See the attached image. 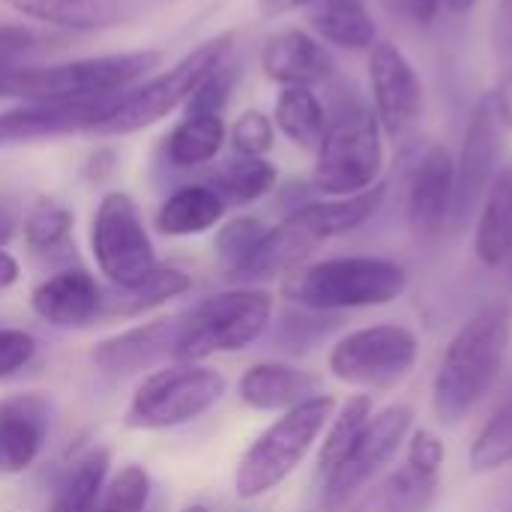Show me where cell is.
Segmentation results:
<instances>
[{
    "label": "cell",
    "mask_w": 512,
    "mask_h": 512,
    "mask_svg": "<svg viewBox=\"0 0 512 512\" xmlns=\"http://www.w3.org/2000/svg\"><path fill=\"white\" fill-rule=\"evenodd\" d=\"M90 252L99 273L114 288H132L159 267L153 240L132 195L114 189L99 198L90 219Z\"/></svg>",
    "instance_id": "cell-9"
},
{
    "label": "cell",
    "mask_w": 512,
    "mask_h": 512,
    "mask_svg": "<svg viewBox=\"0 0 512 512\" xmlns=\"http://www.w3.org/2000/svg\"><path fill=\"white\" fill-rule=\"evenodd\" d=\"M36 354V339L24 330H0V378L24 369Z\"/></svg>",
    "instance_id": "cell-38"
},
{
    "label": "cell",
    "mask_w": 512,
    "mask_h": 512,
    "mask_svg": "<svg viewBox=\"0 0 512 512\" xmlns=\"http://www.w3.org/2000/svg\"><path fill=\"white\" fill-rule=\"evenodd\" d=\"M414 426V411L408 405H390L366 423L351 453L324 477V504L327 510L348 507L399 453Z\"/></svg>",
    "instance_id": "cell-11"
},
{
    "label": "cell",
    "mask_w": 512,
    "mask_h": 512,
    "mask_svg": "<svg viewBox=\"0 0 512 512\" xmlns=\"http://www.w3.org/2000/svg\"><path fill=\"white\" fill-rule=\"evenodd\" d=\"M477 3H480V0H444V9H447L450 15H468Z\"/></svg>",
    "instance_id": "cell-47"
},
{
    "label": "cell",
    "mask_w": 512,
    "mask_h": 512,
    "mask_svg": "<svg viewBox=\"0 0 512 512\" xmlns=\"http://www.w3.org/2000/svg\"><path fill=\"white\" fill-rule=\"evenodd\" d=\"M183 318H159L132 330H123L93 348V366L105 375H126L150 369L165 357H174Z\"/></svg>",
    "instance_id": "cell-19"
},
{
    "label": "cell",
    "mask_w": 512,
    "mask_h": 512,
    "mask_svg": "<svg viewBox=\"0 0 512 512\" xmlns=\"http://www.w3.org/2000/svg\"><path fill=\"white\" fill-rule=\"evenodd\" d=\"M324 393V378L285 363H258L240 378V399L255 411H291Z\"/></svg>",
    "instance_id": "cell-20"
},
{
    "label": "cell",
    "mask_w": 512,
    "mask_h": 512,
    "mask_svg": "<svg viewBox=\"0 0 512 512\" xmlns=\"http://www.w3.org/2000/svg\"><path fill=\"white\" fill-rule=\"evenodd\" d=\"M30 306L51 327H84L102 318L105 291L87 270H60L33 288Z\"/></svg>",
    "instance_id": "cell-18"
},
{
    "label": "cell",
    "mask_w": 512,
    "mask_h": 512,
    "mask_svg": "<svg viewBox=\"0 0 512 512\" xmlns=\"http://www.w3.org/2000/svg\"><path fill=\"white\" fill-rule=\"evenodd\" d=\"M438 483L441 474H429L405 462L375 486H366L345 512H426L438 495Z\"/></svg>",
    "instance_id": "cell-22"
},
{
    "label": "cell",
    "mask_w": 512,
    "mask_h": 512,
    "mask_svg": "<svg viewBox=\"0 0 512 512\" xmlns=\"http://www.w3.org/2000/svg\"><path fill=\"white\" fill-rule=\"evenodd\" d=\"M228 144L234 156H267L276 144L273 117L258 108L240 111V117H234V123L228 126Z\"/></svg>",
    "instance_id": "cell-36"
},
{
    "label": "cell",
    "mask_w": 512,
    "mask_h": 512,
    "mask_svg": "<svg viewBox=\"0 0 512 512\" xmlns=\"http://www.w3.org/2000/svg\"><path fill=\"white\" fill-rule=\"evenodd\" d=\"M192 288V276L177 270V267H156L144 282L132 285V288H117L114 297H105L102 306V318H135L144 315L180 294H186Z\"/></svg>",
    "instance_id": "cell-28"
},
{
    "label": "cell",
    "mask_w": 512,
    "mask_h": 512,
    "mask_svg": "<svg viewBox=\"0 0 512 512\" xmlns=\"http://www.w3.org/2000/svg\"><path fill=\"white\" fill-rule=\"evenodd\" d=\"M183 512H207L204 507H189V510H183Z\"/></svg>",
    "instance_id": "cell-48"
},
{
    "label": "cell",
    "mask_w": 512,
    "mask_h": 512,
    "mask_svg": "<svg viewBox=\"0 0 512 512\" xmlns=\"http://www.w3.org/2000/svg\"><path fill=\"white\" fill-rule=\"evenodd\" d=\"M114 165H117V153L111 147H96L90 153V159H87V177L90 180H105V177H111Z\"/></svg>",
    "instance_id": "cell-42"
},
{
    "label": "cell",
    "mask_w": 512,
    "mask_h": 512,
    "mask_svg": "<svg viewBox=\"0 0 512 512\" xmlns=\"http://www.w3.org/2000/svg\"><path fill=\"white\" fill-rule=\"evenodd\" d=\"M456 156L447 144H429L408 186V222L417 234H435L453 216Z\"/></svg>",
    "instance_id": "cell-15"
},
{
    "label": "cell",
    "mask_w": 512,
    "mask_h": 512,
    "mask_svg": "<svg viewBox=\"0 0 512 512\" xmlns=\"http://www.w3.org/2000/svg\"><path fill=\"white\" fill-rule=\"evenodd\" d=\"M384 171V129L372 108H339L315 150L312 189L327 198H348L381 183Z\"/></svg>",
    "instance_id": "cell-6"
},
{
    "label": "cell",
    "mask_w": 512,
    "mask_h": 512,
    "mask_svg": "<svg viewBox=\"0 0 512 512\" xmlns=\"http://www.w3.org/2000/svg\"><path fill=\"white\" fill-rule=\"evenodd\" d=\"M267 231L270 228L258 216H234L225 225H219L216 240H213V249H216V258H219L222 270L234 282L246 270V264L255 258V252L264 243Z\"/></svg>",
    "instance_id": "cell-32"
},
{
    "label": "cell",
    "mask_w": 512,
    "mask_h": 512,
    "mask_svg": "<svg viewBox=\"0 0 512 512\" xmlns=\"http://www.w3.org/2000/svg\"><path fill=\"white\" fill-rule=\"evenodd\" d=\"M108 465L111 456L105 447H90L84 456H78L66 471L48 512H93L108 477Z\"/></svg>",
    "instance_id": "cell-30"
},
{
    "label": "cell",
    "mask_w": 512,
    "mask_h": 512,
    "mask_svg": "<svg viewBox=\"0 0 512 512\" xmlns=\"http://www.w3.org/2000/svg\"><path fill=\"white\" fill-rule=\"evenodd\" d=\"M405 9L408 15L417 21V24H435V18L441 15L444 9V0H405Z\"/></svg>",
    "instance_id": "cell-43"
},
{
    "label": "cell",
    "mask_w": 512,
    "mask_h": 512,
    "mask_svg": "<svg viewBox=\"0 0 512 512\" xmlns=\"http://www.w3.org/2000/svg\"><path fill=\"white\" fill-rule=\"evenodd\" d=\"M512 462V396L486 420L471 444V468L477 474L501 471Z\"/></svg>",
    "instance_id": "cell-33"
},
{
    "label": "cell",
    "mask_w": 512,
    "mask_h": 512,
    "mask_svg": "<svg viewBox=\"0 0 512 512\" xmlns=\"http://www.w3.org/2000/svg\"><path fill=\"white\" fill-rule=\"evenodd\" d=\"M72 210L66 204H60L57 198H48V195H39L27 213H24V240L39 249V252H48V249H57L66 243L69 231H72Z\"/></svg>",
    "instance_id": "cell-34"
},
{
    "label": "cell",
    "mask_w": 512,
    "mask_h": 512,
    "mask_svg": "<svg viewBox=\"0 0 512 512\" xmlns=\"http://www.w3.org/2000/svg\"><path fill=\"white\" fill-rule=\"evenodd\" d=\"M333 414H336V399L321 393L285 411L270 429H264L249 444V450L243 453L237 465V474H234L237 498L255 501L273 492L276 486H282L309 456L315 441L324 435Z\"/></svg>",
    "instance_id": "cell-5"
},
{
    "label": "cell",
    "mask_w": 512,
    "mask_h": 512,
    "mask_svg": "<svg viewBox=\"0 0 512 512\" xmlns=\"http://www.w3.org/2000/svg\"><path fill=\"white\" fill-rule=\"evenodd\" d=\"M498 156H501V123L489 105V96L474 108L471 123L465 129L462 138V150L456 156V198H453V216L462 222L468 219L486 189L495 180V168H498Z\"/></svg>",
    "instance_id": "cell-14"
},
{
    "label": "cell",
    "mask_w": 512,
    "mask_h": 512,
    "mask_svg": "<svg viewBox=\"0 0 512 512\" xmlns=\"http://www.w3.org/2000/svg\"><path fill=\"white\" fill-rule=\"evenodd\" d=\"M234 48H237V33L234 30H222V33L204 39L201 45L186 51L177 63H171L159 75L135 84L132 90H126L120 96V102L114 105V111L108 114V120L99 126L96 135H132V132H141L147 126L162 123L180 105L189 102L195 87L216 66H222L225 60L234 57Z\"/></svg>",
    "instance_id": "cell-4"
},
{
    "label": "cell",
    "mask_w": 512,
    "mask_h": 512,
    "mask_svg": "<svg viewBox=\"0 0 512 512\" xmlns=\"http://www.w3.org/2000/svg\"><path fill=\"white\" fill-rule=\"evenodd\" d=\"M312 3H315V0H255L258 12H261L264 18H282V15H288V12H297V9L312 6Z\"/></svg>",
    "instance_id": "cell-44"
},
{
    "label": "cell",
    "mask_w": 512,
    "mask_h": 512,
    "mask_svg": "<svg viewBox=\"0 0 512 512\" xmlns=\"http://www.w3.org/2000/svg\"><path fill=\"white\" fill-rule=\"evenodd\" d=\"M444 444L438 441V435H432L429 429H420L414 432L411 444H408V459L411 465L429 471V474H441V465H444Z\"/></svg>",
    "instance_id": "cell-39"
},
{
    "label": "cell",
    "mask_w": 512,
    "mask_h": 512,
    "mask_svg": "<svg viewBox=\"0 0 512 512\" xmlns=\"http://www.w3.org/2000/svg\"><path fill=\"white\" fill-rule=\"evenodd\" d=\"M279 183V168L267 156H234L216 168L210 186L225 198V204H255L270 195Z\"/></svg>",
    "instance_id": "cell-29"
},
{
    "label": "cell",
    "mask_w": 512,
    "mask_h": 512,
    "mask_svg": "<svg viewBox=\"0 0 512 512\" xmlns=\"http://www.w3.org/2000/svg\"><path fill=\"white\" fill-rule=\"evenodd\" d=\"M18 273H21L18 261H15L6 249H0V291L12 288V285L18 282Z\"/></svg>",
    "instance_id": "cell-46"
},
{
    "label": "cell",
    "mask_w": 512,
    "mask_h": 512,
    "mask_svg": "<svg viewBox=\"0 0 512 512\" xmlns=\"http://www.w3.org/2000/svg\"><path fill=\"white\" fill-rule=\"evenodd\" d=\"M420 354L417 336L402 324H372L342 336L330 351V372L351 387H393L411 375Z\"/></svg>",
    "instance_id": "cell-10"
},
{
    "label": "cell",
    "mask_w": 512,
    "mask_h": 512,
    "mask_svg": "<svg viewBox=\"0 0 512 512\" xmlns=\"http://www.w3.org/2000/svg\"><path fill=\"white\" fill-rule=\"evenodd\" d=\"M312 33L345 51H369L378 42V27L363 0H315L309 6Z\"/></svg>",
    "instance_id": "cell-26"
},
{
    "label": "cell",
    "mask_w": 512,
    "mask_h": 512,
    "mask_svg": "<svg viewBox=\"0 0 512 512\" xmlns=\"http://www.w3.org/2000/svg\"><path fill=\"white\" fill-rule=\"evenodd\" d=\"M372 420V396L357 393L351 396L327 423V435L321 441V453H318V471L327 477L357 444L360 432L366 429V423Z\"/></svg>",
    "instance_id": "cell-31"
},
{
    "label": "cell",
    "mask_w": 512,
    "mask_h": 512,
    "mask_svg": "<svg viewBox=\"0 0 512 512\" xmlns=\"http://www.w3.org/2000/svg\"><path fill=\"white\" fill-rule=\"evenodd\" d=\"M51 405L42 393H15L0 399V474L27 471L48 438Z\"/></svg>",
    "instance_id": "cell-16"
},
{
    "label": "cell",
    "mask_w": 512,
    "mask_h": 512,
    "mask_svg": "<svg viewBox=\"0 0 512 512\" xmlns=\"http://www.w3.org/2000/svg\"><path fill=\"white\" fill-rule=\"evenodd\" d=\"M225 210V198L210 183H186L174 189L156 210V231L165 237L207 234L225 219Z\"/></svg>",
    "instance_id": "cell-23"
},
{
    "label": "cell",
    "mask_w": 512,
    "mask_h": 512,
    "mask_svg": "<svg viewBox=\"0 0 512 512\" xmlns=\"http://www.w3.org/2000/svg\"><path fill=\"white\" fill-rule=\"evenodd\" d=\"M369 90H372V111L384 129V135H402L423 108V81L408 60V54L390 42L378 39L369 48Z\"/></svg>",
    "instance_id": "cell-13"
},
{
    "label": "cell",
    "mask_w": 512,
    "mask_h": 512,
    "mask_svg": "<svg viewBox=\"0 0 512 512\" xmlns=\"http://www.w3.org/2000/svg\"><path fill=\"white\" fill-rule=\"evenodd\" d=\"M408 291L399 261L378 255H339L297 267L285 276L282 294L309 312H345L396 303Z\"/></svg>",
    "instance_id": "cell-3"
},
{
    "label": "cell",
    "mask_w": 512,
    "mask_h": 512,
    "mask_svg": "<svg viewBox=\"0 0 512 512\" xmlns=\"http://www.w3.org/2000/svg\"><path fill=\"white\" fill-rule=\"evenodd\" d=\"M273 123L294 147L315 153L327 132L330 111L315 87H279L273 102Z\"/></svg>",
    "instance_id": "cell-27"
},
{
    "label": "cell",
    "mask_w": 512,
    "mask_h": 512,
    "mask_svg": "<svg viewBox=\"0 0 512 512\" xmlns=\"http://www.w3.org/2000/svg\"><path fill=\"white\" fill-rule=\"evenodd\" d=\"M510 3H512V0H510Z\"/></svg>",
    "instance_id": "cell-49"
},
{
    "label": "cell",
    "mask_w": 512,
    "mask_h": 512,
    "mask_svg": "<svg viewBox=\"0 0 512 512\" xmlns=\"http://www.w3.org/2000/svg\"><path fill=\"white\" fill-rule=\"evenodd\" d=\"M9 12L75 33H99L132 15L129 0H0Z\"/></svg>",
    "instance_id": "cell-21"
},
{
    "label": "cell",
    "mask_w": 512,
    "mask_h": 512,
    "mask_svg": "<svg viewBox=\"0 0 512 512\" xmlns=\"http://www.w3.org/2000/svg\"><path fill=\"white\" fill-rule=\"evenodd\" d=\"M474 252L489 270L504 267L512 258V168L495 174L480 201Z\"/></svg>",
    "instance_id": "cell-24"
},
{
    "label": "cell",
    "mask_w": 512,
    "mask_h": 512,
    "mask_svg": "<svg viewBox=\"0 0 512 512\" xmlns=\"http://www.w3.org/2000/svg\"><path fill=\"white\" fill-rule=\"evenodd\" d=\"M39 48V36L24 24H0V60H18Z\"/></svg>",
    "instance_id": "cell-40"
},
{
    "label": "cell",
    "mask_w": 512,
    "mask_h": 512,
    "mask_svg": "<svg viewBox=\"0 0 512 512\" xmlns=\"http://www.w3.org/2000/svg\"><path fill=\"white\" fill-rule=\"evenodd\" d=\"M15 231H18V213H15V207L0 195V249L9 246V240L15 237Z\"/></svg>",
    "instance_id": "cell-45"
},
{
    "label": "cell",
    "mask_w": 512,
    "mask_h": 512,
    "mask_svg": "<svg viewBox=\"0 0 512 512\" xmlns=\"http://www.w3.org/2000/svg\"><path fill=\"white\" fill-rule=\"evenodd\" d=\"M261 72L279 87H318L330 81L333 57L315 33L288 27L264 42Z\"/></svg>",
    "instance_id": "cell-17"
},
{
    "label": "cell",
    "mask_w": 512,
    "mask_h": 512,
    "mask_svg": "<svg viewBox=\"0 0 512 512\" xmlns=\"http://www.w3.org/2000/svg\"><path fill=\"white\" fill-rule=\"evenodd\" d=\"M225 144H228V126H225L222 114L183 111V117L165 135L162 150L174 168L192 171V168H204V165L216 162V156L222 153Z\"/></svg>",
    "instance_id": "cell-25"
},
{
    "label": "cell",
    "mask_w": 512,
    "mask_h": 512,
    "mask_svg": "<svg viewBox=\"0 0 512 512\" xmlns=\"http://www.w3.org/2000/svg\"><path fill=\"white\" fill-rule=\"evenodd\" d=\"M273 294L240 285L201 300L183 321L174 348L177 363H201L213 354H234L264 336L273 318Z\"/></svg>",
    "instance_id": "cell-7"
},
{
    "label": "cell",
    "mask_w": 512,
    "mask_h": 512,
    "mask_svg": "<svg viewBox=\"0 0 512 512\" xmlns=\"http://www.w3.org/2000/svg\"><path fill=\"white\" fill-rule=\"evenodd\" d=\"M150 498V474L141 465H126L108 486H102L93 512H144Z\"/></svg>",
    "instance_id": "cell-35"
},
{
    "label": "cell",
    "mask_w": 512,
    "mask_h": 512,
    "mask_svg": "<svg viewBox=\"0 0 512 512\" xmlns=\"http://www.w3.org/2000/svg\"><path fill=\"white\" fill-rule=\"evenodd\" d=\"M165 54L159 48L114 51L75 57L63 63L33 66L18 60H0V96L18 102H66V99H102L120 96L159 69Z\"/></svg>",
    "instance_id": "cell-2"
},
{
    "label": "cell",
    "mask_w": 512,
    "mask_h": 512,
    "mask_svg": "<svg viewBox=\"0 0 512 512\" xmlns=\"http://www.w3.org/2000/svg\"><path fill=\"white\" fill-rule=\"evenodd\" d=\"M512 342V306L507 300L477 309L450 339L432 381V411L438 423L465 420L501 375Z\"/></svg>",
    "instance_id": "cell-1"
},
{
    "label": "cell",
    "mask_w": 512,
    "mask_h": 512,
    "mask_svg": "<svg viewBox=\"0 0 512 512\" xmlns=\"http://www.w3.org/2000/svg\"><path fill=\"white\" fill-rule=\"evenodd\" d=\"M225 375L198 363H174L147 375L126 408L132 429H174L204 417L225 396Z\"/></svg>",
    "instance_id": "cell-8"
},
{
    "label": "cell",
    "mask_w": 512,
    "mask_h": 512,
    "mask_svg": "<svg viewBox=\"0 0 512 512\" xmlns=\"http://www.w3.org/2000/svg\"><path fill=\"white\" fill-rule=\"evenodd\" d=\"M237 78H240V69H237V63L231 57L222 66H216L195 87V93L186 102V111H195V114H225V108L231 102V93L237 87Z\"/></svg>",
    "instance_id": "cell-37"
},
{
    "label": "cell",
    "mask_w": 512,
    "mask_h": 512,
    "mask_svg": "<svg viewBox=\"0 0 512 512\" xmlns=\"http://www.w3.org/2000/svg\"><path fill=\"white\" fill-rule=\"evenodd\" d=\"M120 96L66 99V102H18L15 108L0 111V147L99 132V126L108 120Z\"/></svg>",
    "instance_id": "cell-12"
},
{
    "label": "cell",
    "mask_w": 512,
    "mask_h": 512,
    "mask_svg": "<svg viewBox=\"0 0 512 512\" xmlns=\"http://www.w3.org/2000/svg\"><path fill=\"white\" fill-rule=\"evenodd\" d=\"M489 105H492L498 123L512 132V69L501 72V78L495 81V87L489 93Z\"/></svg>",
    "instance_id": "cell-41"
}]
</instances>
